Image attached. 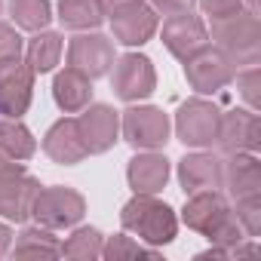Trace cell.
Masks as SVG:
<instances>
[{
  "label": "cell",
  "instance_id": "obj_1",
  "mask_svg": "<svg viewBox=\"0 0 261 261\" xmlns=\"http://www.w3.org/2000/svg\"><path fill=\"white\" fill-rule=\"evenodd\" d=\"M181 221L203 233L212 246L224 249L230 255V249L243 240H249L233 215V206L227 203L224 191H200V194H191L185 209H181Z\"/></svg>",
  "mask_w": 261,
  "mask_h": 261
},
{
  "label": "cell",
  "instance_id": "obj_2",
  "mask_svg": "<svg viewBox=\"0 0 261 261\" xmlns=\"http://www.w3.org/2000/svg\"><path fill=\"white\" fill-rule=\"evenodd\" d=\"M120 224L151 249L166 246L178 237V215L169 203L157 200V194H136L120 209Z\"/></svg>",
  "mask_w": 261,
  "mask_h": 261
},
{
  "label": "cell",
  "instance_id": "obj_3",
  "mask_svg": "<svg viewBox=\"0 0 261 261\" xmlns=\"http://www.w3.org/2000/svg\"><path fill=\"white\" fill-rule=\"evenodd\" d=\"M212 46L237 68V65H258L261 62V25L255 10H240L237 16L212 22L209 31Z\"/></svg>",
  "mask_w": 261,
  "mask_h": 261
},
{
  "label": "cell",
  "instance_id": "obj_4",
  "mask_svg": "<svg viewBox=\"0 0 261 261\" xmlns=\"http://www.w3.org/2000/svg\"><path fill=\"white\" fill-rule=\"evenodd\" d=\"M40 181L25 169V163L0 157V215L7 221H28Z\"/></svg>",
  "mask_w": 261,
  "mask_h": 261
},
{
  "label": "cell",
  "instance_id": "obj_5",
  "mask_svg": "<svg viewBox=\"0 0 261 261\" xmlns=\"http://www.w3.org/2000/svg\"><path fill=\"white\" fill-rule=\"evenodd\" d=\"M86 215V200L80 191L74 188H62V185H53V188H43L37 191L34 203H31V218L49 230H65V227H74L80 224Z\"/></svg>",
  "mask_w": 261,
  "mask_h": 261
},
{
  "label": "cell",
  "instance_id": "obj_6",
  "mask_svg": "<svg viewBox=\"0 0 261 261\" xmlns=\"http://www.w3.org/2000/svg\"><path fill=\"white\" fill-rule=\"evenodd\" d=\"M221 108L203 95L188 98L175 114V136L185 148H212L218 139Z\"/></svg>",
  "mask_w": 261,
  "mask_h": 261
},
{
  "label": "cell",
  "instance_id": "obj_7",
  "mask_svg": "<svg viewBox=\"0 0 261 261\" xmlns=\"http://www.w3.org/2000/svg\"><path fill=\"white\" fill-rule=\"evenodd\" d=\"M120 133L136 151H157L169 142L172 123L154 105H133L120 117Z\"/></svg>",
  "mask_w": 261,
  "mask_h": 261
},
{
  "label": "cell",
  "instance_id": "obj_8",
  "mask_svg": "<svg viewBox=\"0 0 261 261\" xmlns=\"http://www.w3.org/2000/svg\"><path fill=\"white\" fill-rule=\"evenodd\" d=\"M111 86L123 101H142L157 89V71L154 62L142 53H126L120 59H114V74H111Z\"/></svg>",
  "mask_w": 261,
  "mask_h": 261
},
{
  "label": "cell",
  "instance_id": "obj_9",
  "mask_svg": "<svg viewBox=\"0 0 261 261\" xmlns=\"http://www.w3.org/2000/svg\"><path fill=\"white\" fill-rule=\"evenodd\" d=\"M181 65H185V77H188V83H191V89L197 95H215V92H221L233 80V74H237V68L215 46H203L200 53H194Z\"/></svg>",
  "mask_w": 261,
  "mask_h": 261
},
{
  "label": "cell",
  "instance_id": "obj_10",
  "mask_svg": "<svg viewBox=\"0 0 261 261\" xmlns=\"http://www.w3.org/2000/svg\"><path fill=\"white\" fill-rule=\"evenodd\" d=\"M215 145L224 154H237V151L258 154V148H261V120H258V111H252V108L221 111Z\"/></svg>",
  "mask_w": 261,
  "mask_h": 261
},
{
  "label": "cell",
  "instance_id": "obj_11",
  "mask_svg": "<svg viewBox=\"0 0 261 261\" xmlns=\"http://www.w3.org/2000/svg\"><path fill=\"white\" fill-rule=\"evenodd\" d=\"M114 59H117L114 43L105 34H98V31H92V34L89 31H80L68 43V68L86 74L89 80L105 77L114 68Z\"/></svg>",
  "mask_w": 261,
  "mask_h": 261
},
{
  "label": "cell",
  "instance_id": "obj_12",
  "mask_svg": "<svg viewBox=\"0 0 261 261\" xmlns=\"http://www.w3.org/2000/svg\"><path fill=\"white\" fill-rule=\"evenodd\" d=\"M77 129L80 139L86 145V154H105L117 145L120 139V111H114L111 105H86L77 117Z\"/></svg>",
  "mask_w": 261,
  "mask_h": 261
},
{
  "label": "cell",
  "instance_id": "obj_13",
  "mask_svg": "<svg viewBox=\"0 0 261 261\" xmlns=\"http://www.w3.org/2000/svg\"><path fill=\"white\" fill-rule=\"evenodd\" d=\"M160 37H163V46H166L178 62H188L194 53H200L203 46H209V31H206L203 19L194 16V10L166 16Z\"/></svg>",
  "mask_w": 261,
  "mask_h": 261
},
{
  "label": "cell",
  "instance_id": "obj_14",
  "mask_svg": "<svg viewBox=\"0 0 261 261\" xmlns=\"http://www.w3.org/2000/svg\"><path fill=\"white\" fill-rule=\"evenodd\" d=\"M34 77L37 74L22 59L0 65V114L4 117L22 120V114H28L34 98Z\"/></svg>",
  "mask_w": 261,
  "mask_h": 261
},
{
  "label": "cell",
  "instance_id": "obj_15",
  "mask_svg": "<svg viewBox=\"0 0 261 261\" xmlns=\"http://www.w3.org/2000/svg\"><path fill=\"white\" fill-rule=\"evenodd\" d=\"M108 19H111V31L117 37V43H123V46H145L160 28V16L145 0H136V4L111 13Z\"/></svg>",
  "mask_w": 261,
  "mask_h": 261
},
{
  "label": "cell",
  "instance_id": "obj_16",
  "mask_svg": "<svg viewBox=\"0 0 261 261\" xmlns=\"http://www.w3.org/2000/svg\"><path fill=\"white\" fill-rule=\"evenodd\" d=\"M178 185L185 197L200 191H221L224 185V160L209 151H194L178 160Z\"/></svg>",
  "mask_w": 261,
  "mask_h": 261
},
{
  "label": "cell",
  "instance_id": "obj_17",
  "mask_svg": "<svg viewBox=\"0 0 261 261\" xmlns=\"http://www.w3.org/2000/svg\"><path fill=\"white\" fill-rule=\"evenodd\" d=\"M221 191H227V197L233 203L237 200H255V197H261V163H258V157L249 154V151L227 154Z\"/></svg>",
  "mask_w": 261,
  "mask_h": 261
},
{
  "label": "cell",
  "instance_id": "obj_18",
  "mask_svg": "<svg viewBox=\"0 0 261 261\" xmlns=\"http://www.w3.org/2000/svg\"><path fill=\"white\" fill-rule=\"evenodd\" d=\"M43 154L59 163V166H74L86 157V145L80 139V129H77V117H62L56 120L46 136H43Z\"/></svg>",
  "mask_w": 261,
  "mask_h": 261
},
{
  "label": "cell",
  "instance_id": "obj_19",
  "mask_svg": "<svg viewBox=\"0 0 261 261\" xmlns=\"http://www.w3.org/2000/svg\"><path fill=\"white\" fill-rule=\"evenodd\" d=\"M169 160L157 151H142L129 160L126 166V181L133 194H160L169 181Z\"/></svg>",
  "mask_w": 261,
  "mask_h": 261
},
{
  "label": "cell",
  "instance_id": "obj_20",
  "mask_svg": "<svg viewBox=\"0 0 261 261\" xmlns=\"http://www.w3.org/2000/svg\"><path fill=\"white\" fill-rule=\"evenodd\" d=\"M53 98L65 114H80L92 101V80L74 68H65L53 80Z\"/></svg>",
  "mask_w": 261,
  "mask_h": 261
},
{
  "label": "cell",
  "instance_id": "obj_21",
  "mask_svg": "<svg viewBox=\"0 0 261 261\" xmlns=\"http://www.w3.org/2000/svg\"><path fill=\"white\" fill-rule=\"evenodd\" d=\"M34 154H37V139L31 129L16 117H0V157L25 163Z\"/></svg>",
  "mask_w": 261,
  "mask_h": 261
},
{
  "label": "cell",
  "instance_id": "obj_22",
  "mask_svg": "<svg viewBox=\"0 0 261 261\" xmlns=\"http://www.w3.org/2000/svg\"><path fill=\"white\" fill-rule=\"evenodd\" d=\"M16 258H59L62 255V243H59V237L49 230V227H43V224H31V227H25L16 240H13V249H10Z\"/></svg>",
  "mask_w": 261,
  "mask_h": 261
},
{
  "label": "cell",
  "instance_id": "obj_23",
  "mask_svg": "<svg viewBox=\"0 0 261 261\" xmlns=\"http://www.w3.org/2000/svg\"><path fill=\"white\" fill-rule=\"evenodd\" d=\"M62 46H65V40H62V34H56V31H34V37L28 40V46H25V62H28V68L34 71V74H49V71H56V65H59V59H62Z\"/></svg>",
  "mask_w": 261,
  "mask_h": 261
},
{
  "label": "cell",
  "instance_id": "obj_24",
  "mask_svg": "<svg viewBox=\"0 0 261 261\" xmlns=\"http://www.w3.org/2000/svg\"><path fill=\"white\" fill-rule=\"evenodd\" d=\"M59 22L71 31H95L105 22V10L98 0H59Z\"/></svg>",
  "mask_w": 261,
  "mask_h": 261
},
{
  "label": "cell",
  "instance_id": "obj_25",
  "mask_svg": "<svg viewBox=\"0 0 261 261\" xmlns=\"http://www.w3.org/2000/svg\"><path fill=\"white\" fill-rule=\"evenodd\" d=\"M10 16L22 31H43L53 22L49 0H10Z\"/></svg>",
  "mask_w": 261,
  "mask_h": 261
},
{
  "label": "cell",
  "instance_id": "obj_26",
  "mask_svg": "<svg viewBox=\"0 0 261 261\" xmlns=\"http://www.w3.org/2000/svg\"><path fill=\"white\" fill-rule=\"evenodd\" d=\"M101 230L98 227H77L71 230V237L62 243V255L65 258H74V261H95L101 258Z\"/></svg>",
  "mask_w": 261,
  "mask_h": 261
},
{
  "label": "cell",
  "instance_id": "obj_27",
  "mask_svg": "<svg viewBox=\"0 0 261 261\" xmlns=\"http://www.w3.org/2000/svg\"><path fill=\"white\" fill-rule=\"evenodd\" d=\"M101 258H108V261H123V258H151V261H157L160 252L151 249V246L136 243L133 237H126V233H114V237H105Z\"/></svg>",
  "mask_w": 261,
  "mask_h": 261
},
{
  "label": "cell",
  "instance_id": "obj_28",
  "mask_svg": "<svg viewBox=\"0 0 261 261\" xmlns=\"http://www.w3.org/2000/svg\"><path fill=\"white\" fill-rule=\"evenodd\" d=\"M233 215H237V221H240V227H243V233L249 240L261 237V197H255V200H237Z\"/></svg>",
  "mask_w": 261,
  "mask_h": 261
},
{
  "label": "cell",
  "instance_id": "obj_29",
  "mask_svg": "<svg viewBox=\"0 0 261 261\" xmlns=\"http://www.w3.org/2000/svg\"><path fill=\"white\" fill-rule=\"evenodd\" d=\"M233 77H237V86H240V95H243L246 108L258 111L261 108V68L258 65H249L246 71H240Z\"/></svg>",
  "mask_w": 261,
  "mask_h": 261
},
{
  "label": "cell",
  "instance_id": "obj_30",
  "mask_svg": "<svg viewBox=\"0 0 261 261\" xmlns=\"http://www.w3.org/2000/svg\"><path fill=\"white\" fill-rule=\"evenodd\" d=\"M22 49H25L22 34H19L13 25H4V22H0V65H7V62H13V59H22Z\"/></svg>",
  "mask_w": 261,
  "mask_h": 261
},
{
  "label": "cell",
  "instance_id": "obj_31",
  "mask_svg": "<svg viewBox=\"0 0 261 261\" xmlns=\"http://www.w3.org/2000/svg\"><path fill=\"white\" fill-rule=\"evenodd\" d=\"M200 10L209 22H218V19L237 16L240 10H246V4L243 0H200Z\"/></svg>",
  "mask_w": 261,
  "mask_h": 261
},
{
  "label": "cell",
  "instance_id": "obj_32",
  "mask_svg": "<svg viewBox=\"0 0 261 261\" xmlns=\"http://www.w3.org/2000/svg\"><path fill=\"white\" fill-rule=\"evenodd\" d=\"M151 7L157 16H175V13L194 10V0H151Z\"/></svg>",
  "mask_w": 261,
  "mask_h": 261
},
{
  "label": "cell",
  "instance_id": "obj_33",
  "mask_svg": "<svg viewBox=\"0 0 261 261\" xmlns=\"http://www.w3.org/2000/svg\"><path fill=\"white\" fill-rule=\"evenodd\" d=\"M10 249H13V230H10V224L0 221V258H7Z\"/></svg>",
  "mask_w": 261,
  "mask_h": 261
},
{
  "label": "cell",
  "instance_id": "obj_34",
  "mask_svg": "<svg viewBox=\"0 0 261 261\" xmlns=\"http://www.w3.org/2000/svg\"><path fill=\"white\" fill-rule=\"evenodd\" d=\"M98 4H101L105 16H111V13H117V10H123V7H129V4H136V0H98Z\"/></svg>",
  "mask_w": 261,
  "mask_h": 261
},
{
  "label": "cell",
  "instance_id": "obj_35",
  "mask_svg": "<svg viewBox=\"0 0 261 261\" xmlns=\"http://www.w3.org/2000/svg\"><path fill=\"white\" fill-rule=\"evenodd\" d=\"M243 4H246L249 10H255V13H258V0H243Z\"/></svg>",
  "mask_w": 261,
  "mask_h": 261
},
{
  "label": "cell",
  "instance_id": "obj_36",
  "mask_svg": "<svg viewBox=\"0 0 261 261\" xmlns=\"http://www.w3.org/2000/svg\"><path fill=\"white\" fill-rule=\"evenodd\" d=\"M0 13H4V0H0Z\"/></svg>",
  "mask_w": 261,
  "mask_h": 261
}]
</instances>
